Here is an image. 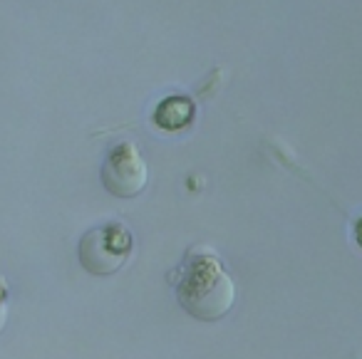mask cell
<instances>
[{
	"label": "cell",
	"mask_w": 362,
	"mask_h": 359,
	"mask_svg": "<svg viewBox=\"0 0 362 359\" xmlns=\"http://www.w3.org/2000/svg\"><path fill=\"white\" fill-rule=\"evenodd\" d=\"M176 295L181 307L197 319H218L231 310L236 285L209 248H192L179 268Z\"/></svg>",
	"instance_id": "6da1fadb"
},
{
	"label": "cell",
	"mask_w": 362,
	"mask_h": 359,
	"mask_svg": "<svg viewBox=\"0 0 362 359\" xmlns=\"http://www.w3.org/2000/svg\"><path fill=\"white\" fill-rule=\"evenodd\" d=\"M132 248L129 230L119 223L95 228L82 238L80 260L92 275H112L124 265Z\"/></svg>",
	"instance_id": "7a4b0ae2"
},
{
	"label": "cell",
	"mask_w": 362,
	"mask_h": 359,
	"mask_svg": "<svg viewBox=\"0 0 362 359\" xmlns=\"http://www.w3.org/2000/svg\"><path fill=\"white\" fill-rule=\"evenodd\" d=\"M102 181L107 191L119 199H132L141 194V189L146 186V161L132 141H122L107 151Z\"/></svg>",
	"instance_id": "3957f363"
},
{
	"label": "cell",
	"mask_w": 362,
	"mask_h": 359,
	"mask_svg": "<svg viewBox=\"0 0 362 359\" xmlns=\"http://www.w3.org/2000/svg\"><path fill=\"white\" fill-rule=\"evenodd\" d=\"M192 114H194L192 102L184 100V97H171V100H166L156 110V122L164 129H179V126H184L192 119Z\"/></svg>",
	"instance_id": "277c9868"
},
{
	"label": "cell",
	"mask_w": 362,
	"mask_h": 359,
	"mask_svg": "<svg viewBox=\"0 0 362 359\" xmlns=\"http://www.w3.org/2000/svg\"><path fill=\"white\" fill-rule=\"evenodd\" d=\"M6 319H8V310L6 305H0V329L6 327Z\"/></svg>",
	"instance_id": "5b68a950"
},
{
	"label": "cell",
	"mask_w": 362,
	"mask_h": 359,
	"mask_svg": "<svg viewBox=\"0 0 362 359\" xmlns=\"http://www.w3.org/2000/svg\"><path fill=\"white\" fill-rule=\"evenodd\" d=\"M3 298H6V280H0V305H3Z\"/></svg>",
	"instance_id": "8992f818"
}]
</instances>
